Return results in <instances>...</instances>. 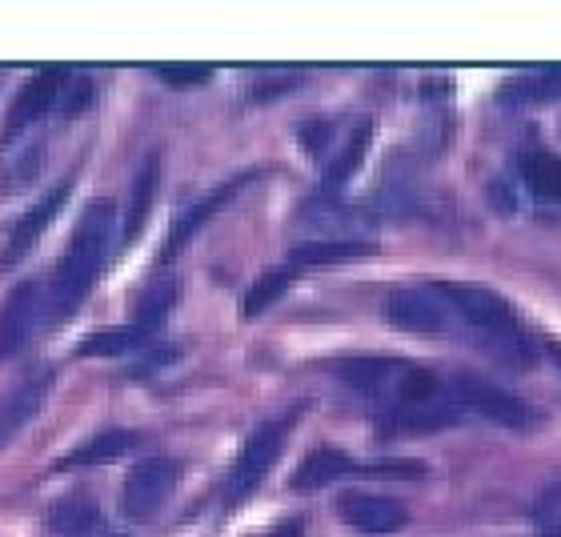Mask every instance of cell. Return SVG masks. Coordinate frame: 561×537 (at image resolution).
Returning <instances> with one entry per match:
<instances>
[{
  "label": "cell",
  "instance_id": "cell-10",
  "mask_svg": "<svg viewBox=\"0 0 561 537\" xmlns=\"http://www.w3.org/2000/svg\"><path fill=\"white\" fill-rule=\"evenodd\" d=\"M386 317L398 329L410 333H425V338H442L449 329V305L442 301L437 289H398L389 293Z\"/></svg>",
  "mask_w": 561,
  "mask_h": 537
},
{
  "label": "cell",
  "instance_id": "cell-23",
  "mask_svg": "<svg viewBox=\"0 0 561 537\" xmlns=\"http://www.w3.org/2000/svg\"><path fill=\"white\" fill-rule=\"evenodd\" d=\"M517 169L526 176V185L538 193V197L561 201V157L553 152H522L517 157Z\"/></svg>",
  "mask_w": 561,
  "mask_h": 537
},
{
  "label": "cell",
  "instance_id": "cell-11",
  "mask_svg": "<svg viewBox=\"0 0 561 537\" xmlns=\"http://www.w3.org/2000/svg\"><path fill=\"white\" fill-rule=\"evenodd\" d=\"M253 176H257V173L233 176V181H225V185L213 188L209 197H201L188 213H181V217H176V225L169 229V241H164L161 253H157V265H169V261H173L176 253H181V249H185L188 241H193V237L201 233V225L209 221V217H217V213H221L225 205H229V201H233L237 193H241V188H245L249 181H253Z\"/></svg>",
  "mask_w": 561,
  "mask_h": 537
},
{
  "label": "cell",
  "instance_id": "cell-20",
  "mask_svg": "<svg viewBox=\"0 0 561 537\" xmlns=\"http://www.w3.org/2000/svg\"><path fill=\"white\" fill-rule=\"evenodd\" d=\"M558 96H561V69L526 72V77H514L502 89L505 105H541V101H558Z\"/></svg>",
  "mask_w": 561,
  "mask_h": 537
},
{
  "label": "cell",
  "instance_id": "cell-17",
  "mask_svg": "<svg viewBox=\"0 0 561 537\" xmlns=\"http://www.w3.org/2000/svg\"><path fill=\"white\" fill-rule=\"evenodd\" d=\"M45 526L53 537H96L101 534V510H96L93 498H60V502L48 505Z\"/></svg>",
  "mask_w": 561,
  "mask_h": 537
},
{
  "label": "cell",
  "instance_id": "cell-22",
  "mask_svg": "<svg viewBox=\"0 0 561 537\" xmlns=\"http://www.w3.org/2000/svg\"><path fill=\"white\" fill-rule=\"evenodd\" d=\"M157 169H161V157H145L137 181H133L129 193V217H125V241H137V233L149 221L152 209V193H157Z\"/></svg>",
  "mask_w": 561,
  "mask_h": 537
},
{
  "label": "cell",
  "instance_id": "cell-15",
  "mask_svg": "<svg viewBox=\"0 0 561 537\" xmlns=\"http://www.w3.org/2000/svg\"><path fill=\"white\" fill-rule=\"evenodd\" d=\"M350 473H365V461H353V457L341 454V449H313V454H305V461L297 466V473H293V490L297 493L325 490V485L350 478Z\"/></svg>",
  "mask_w": 561,
  "mask_h": 537
},
{
  "label": "cell",
  "instance_id": "cell-13",
  "mask_svg": "<svg viewBox=\"0 0 561 537\" xmlns=\"http://www.w3.org/2000/svg\"><path fill=\"white\" fill-rule=\"evenodd\" d=\"M48 386H53V374H48V369H36V374H28L21 386L12 389L9 398L0 401V445H9L12 437L41 413V405H45V398H48Z\"/></svg>",
  "mask_w": 561,
  "mask_h": 537
},
{
  "label": "cell",
  "instance_id": "cell-2",
  "mask_svg": "<svg viewBox=\"0 0 561 537\" xmlns=\"http://www.w3.org/2000/svg\"><path fill=\"white\" fill-rule=\"evenodd\" d=\"M454 401H457V409H473L478 418L493 421V425H505V430L529 433V430H538L541 425L538 405H529L526 398H517V393L493 386V381H485V377H478V374L457 377Z\"/></svg>",
  "mask_w": 561,
  "mask_h": 537
},
{
  "label": "cell",
  "instance_id": "cell-21",
  "mask_svg": "<svg viewBox=\"0 0 561 537\" xmlns=\"http://www.w3.org/2000/svg\"><path fill=\"white\" fill-rule=\"evenodd\" d=\"M369 137H374V125L369 121H362L357 129L350 133V140H345V149L333 157V164H329L325 181H321V188L325 193H337V188L350 185V176L357 173V164H362V157L369 152Z\"/></svg>",
  "mask_w": 561,
  "mask_h": 537
},
{
  "label": "cell",
  "instance_id": "cell-7",
  "mask_svg": "<svg viewBox=\"0 0 561 537\" xmlns=\"http://www.w3.org/2000/svg\"><path fill=\"white\" fill-rule=\"evenodd\" d=\"M69 77H72V72H65V69L36 72L33 81L16 93V101H12L9 121H4V140H16L24 129H33L41 117H48L53 108H60V96H65V84H69Z\"/></svg>",
  "mask_w": 561,
  "mask_h": 537
},
{
  "label": "cell",
  "instance_id": "cell-4",
  "mask_svg": "<svg viewBox=\"0 0 561 537\" xmlns=\"http://www.w3.org/2000/svg\"><path fill=\"white\" fill-rule=\"evenodd\" d=\"M176 481H181V461H173V457L137 461V466L129 469V478H125V493H121L125 517L140 522V517L157 514V510L169 502V493L176 490Z\"/></svg>",
  "mask_w": 561,
  "mask_h": 537
},
{
  "label": "cell",
  "instance_id": "cell-25",
  "mask_svg": "<svg viewBox=\"0 0 561 537\" xmlns=\"http://www.w3.org/2000/svg\"><path fill=\"white\" fill-rule=\"evenodd\" d=\"M173 301H176V281H157L145 297L137 301V325L140 329H161L164 325V317H169V309H173Z\"/></svg>",
  "mask_w": 561,
  "mask_h": 537
},
{
  "label": "cell",
  "instance_id": "cell-16",
  "mask_svg": "<svg viewBox=\"0 0 561 537\" xmlns=\"http://www.w3.org/2000/svg\"><path fill=\"white\" fill-rule=\"evenodd\" d=\"M473 341L490 362L505 365V369H534V362H538V345L522 325L485 329V333H473Z\"/></svg>",
  "mask_w": 561,
  "mask_h": 537
},
{
  "label": "cell",
  "instance_id": "cell-28",
  "mask_svg": "<svg viewBox=\"0 0 561 537\" xmlns=\"http://www.w3.org/2000/svg\"><path fill=\"white\" fill-rule=\"evenodd\" d=\"M541 537H561V517H550V522H541Z\"/></svg>",
  "mask_w": 561,
  "mask_h": 537
},
{
  "label": "cell",
  "instance_id": "cell-9",
  "mask_svg": "<svg viewBox=\"0 0 561 537\" xmlns=\"http://www.w3.org/2000/svg\"><path fill=\"white\" fill-rule=\"evenodd\" d=\"M337 514L350 529L369 537H386L410 526V510L381 493H341Z\"/></svg>",
  "mask_w": 561,
  "mask_h": 537
},
{
  "label": "cell",
  "instance_id": "cell-30",
  "mask_svg": "<svg viewBox=\"0 0 561 537\" xmlns=\"http://www.w3.org/2000/svg\"><path fill=\"white\" fill-rule=\"evenodd\" d=\"M550 357L558 362V369H561V341H553V345H550Z\"/></svg>",
  "mask_w": 561,
  "mask_h": 537
},
{
  "label": "cell",
  "instance_id": "cell-18",
  "mask_svg": "<svg viewBox=\"0 0 561 537\" xmlns=\"http://www.w3.org/2000/svg\"><path fill=\"white\" fill-rule=\"evenodd\" d=\"M137 445V433L133 430H96L89 442H81L72 454H65L57 461V469H84V466H105V461H117L121 454H129Z\"/></svg>",
  "mask_w": 561,
  "mask_h": 537
},
{
  "label": "cell",
  "instance_id": "cell-8",
  "mask_svg": "<svg viewBox=\"0 0 561 537\" xmlns=\"http://www.w3.org/2000/svg\"><path fill=\"white\" fill-rule=\"evenodd\" d=\"M461 418L454 398H433V401H410V405H389L377 418L381 437H421V433H442Z\"/></svg>",
  "mask_w": 561,
  "mask_h": 537
},
{
  "label": "cell",
  "instance_id": "cell-1",
  "mask_svg": "<svg viewBox=\"0 0 561 537\" xmlns=\"http://www.w3.org/2000/svg\"><path fill=\"white\" fill-rule=\"evenodd\" d=\"M108 237H113V201H93L72 229V245L60 258L57 277H53V293H48L53 317H69L89 297L96 273L108 258Z\"/></svg>",
  "mask_w": 561,
  "mask_h": 537
},
{
  "label": "cell",
  "instance_id": "cell-26",
  "mask_svg": "<svg viewBox=\"0 0 561 537\" xmlns=\"http://www.w3.org/2000/svg\"><path fill=\"white\" fill-rule=\"evenodd\" d=\"M152 72H157V77H161L164 84H176V89L209 84V77H213L209 65H152Z\"/></svg>",
  "mask_w": 561,
  "mask_h": 537
},
{
  "label": "cell",
  "instance_id": "cell-3",
  "mask_svg": "<svg viewBox=\"0 0 561 537\" xmlns=\"http://www.w3.org/2000/svg\"><path fill=\"white\" fill-rule=\"evenodd\" d=\"M285 437H289V418L270 421V425L249 433L245 449L237 454L233 469H229V481H225L229 505H241L249 493H257V485L265 481V473H270L273 461L280 457V449H285Z\"/></svg>",
  "mask_w": 561,
  "mask_h": 537
},
{
  "label": "cell",
  "instance_id": "cell-27",
  "mask_svg": "<svg viewBox=\"0 0 561 537\" xmlns=\"http://www.w3.org/2000/svg\"><path fill=\"white\" fill-rule=\"evenodd\" d=\"M169 362H176L173 345H164V350H152L149 357H140V362L133 365V377H149V374H157V369H164Z\"/></svg>",
  "mask_w": 561,
  "mask_h": 537
},
{
  "label": "cell",
  "instance_id": "cell-14",
  "mask_svg": "<svg viewBox=\"0 0 561 537\" xmlns=\"http://www.w3.org/2000/svg\"><path fill=\"white\" fill-rule=\"evenodd\" d=\"M374 241L365 237H309L289 253L293 268H325V265H345V261H362L374 253Z\"/></svg>",
  "mask_w": 561,
  "mask_h": 537
},
{
  "label": "cell",
  "instance_id": "cell-19",
  "mask_svg": "<svg viewBox=\"0 0 561 537\" xmlns=\"http://www.w3.org/2000/svg\"><path fill=\"white\" fill-rule=\"evenodd\" d=\"M149 338H152L149 329H140L137 321H133V325L96 329V333H89V338L77 345V353H81V357H121V353L140 350Z\"/></svg>",
  "mask_w": 561,
  "mask_h": 537
},
{
  "label": "cell",
  "instance_id": "cell-6",
  "mask_svg": "<svg viewBox=\"0 0 561 537\" xmlns=\"http://www.w3.org/2000/svg\"><path fill=\"white\" fill-rule=\"evenodd\" d=\"M437 293H442V301L449 305V309H454V313L461 317L473 333L517 325L514 305L505 301L502 293L481 289V285H457V281H445V285H437Z\"/></svg>",
  "mask_w": 561,
  "mask_h": 537
},
{
  "label": "cell",
  "instance_id": "cell-5",
  "mask_svg": "<svg viewBox=\"0 0 561 537\" xmlns=\"http://www.w3.org/2000/svg\"><path fill=\"white\" fill-rule=\"evenodd\" d=\"M45 313H48V297L41 281H24V285H16L9 293V301L0 305V362L28 345V338L41 329Z\"/></svg>",
  "mask_w": 561,
  "mask_h": 537
},
{
  "label": "cell",
  "instance_id": "cell-24",
  "mask_svg": "<svg viewBox=\"0 0 561 537\" xmlns=\"http://www.w3.org/2000/svg\"><path fill=\"white\" fill-rule=\"evenodd\" d=\"M293 277H297V268L285 265V268H270L265 277H257V285L245 293V317H261L270 305H277L285 293H289Z\"/></svg>",
  "mask_w": 561,
  "mask_h": 537
},
{
  "label": "cell",
  "instance_id": "cell-29",
  "mask_svg": "<svg viewBox=\"0 0 561 537\" xmlns=\"http://www.w3.org/2000/svg\"><path fill=\"white\" fill-rule=\"evenodd\" d=\"M277 537H301V522H285V526L277 529Z\"/></svg>",
  "mask_w": 561,
  "mask_h": 537
},
{
  "label": "cell",
  "instance_id": "cell-12",
  "mask_svg": "<svg viewBox=\"0 0 561 537\" xmlns=\"http://www.w3.org/2000/svg\"><path fill=\"white\" fill-rule=\"evenodd\" d=\"M69 193H72V181H60V185H53L45 197L36 201L33 209L24 213L21 221H16V229H12L4 253H0V268H12L24 253H28V249L36 245V241H41V237H45V229L53 225V217L60 213V205L69 201Z\"/></svg>",
  "mask_w": 561,
  "mask_h": 537
}]
</instances>
